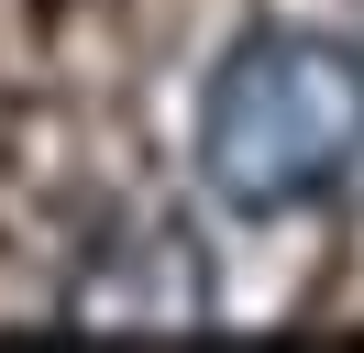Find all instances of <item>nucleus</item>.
<instances>
[{
  "mask_svg": "<svg viewBox=\"0 0 364 353\" xmlns=\"http://www.w3.org/2000/svg\"><path fill=\"white\" fill-rule=\"evenodd\" d=\"M67 309L89 331H188L210 309V265L188 232H166V221H144V232H111L89 254V276L67 287Z\"/></svg>",
  "mask_w": 364,
  "mask_h": 353,
  "instance_id": "2",
  "label": "nucleus"
},
{
  "mask_svg": "<svg viewBox=\"0 0 364 353\" xmlns=\"http://www.w3.org/2000/svg\"><path fill=\"white\" fill-rule=\"evenodd\" d=\"M364 166V44L342 33H243L199 88V176L232 221L331 199Z\"/></svg>",
  "mask_w": 364,
  "mask_h": 353,
  "instance_id": "1",
  "label": "nucleus"
}]
</instances>
